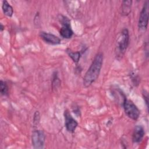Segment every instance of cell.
<instances>
[{"label":"cell","mask_w":149,"mask_h":149,"mask_svg":"<svg viewBox=\"0 0 149 149\" xmlns=\"http://www.w3.org/2000/svg\"><path fill=\"white\" fill-rule=\"evenodd\" d=\"M104 59V55L101 52H98L94 56L90 67L83 77V85L85 87L90 86L98 77Z\"/></svg>","instance_id":"obj_1"},{"label":"cell","mask_w":149,"mask_h":149,"mask_svg":"<svg viewBox=\"0 0 149 149\" xmlns=\"http://www.w3.org/2000/svg\"><path fill=\"white\" fill-rule=\"evenodd\" d=\"M129 33L127 29H123L118 36L116 43V52L118 56H123L129 44Z\"/></svg>","instance_id":"obj_2"},{"label":"cell","mask_w":149,"mask_h":149,"mask_svg":"<svg viewBox=\"0 0 149 149\" xmlns=\"http://www.w3.org/2000/svg\"><path fill=\"white\" fill-rule=\"evenodd\" d=\"M123 106L126 115L130 119L136 120L140 114V111L137 106L129 100L125 98L123 101Z\"/></svg>","instance_id":"obj_3"},{"label":"cell","mask_w":149,"mask_h":149,"mask_svg":"<svg viewBox=\"0 0 149 149\" xmlns=\"http://www.w3.org/2000/svg\"><path fill=\"white\" fill-rule=\"evenodd\" d=\"M148 5V1H146L143 6V8L140 13L138 21V27L139 30L141 31H145L147 29L149 16Z\"/></svg>","instance_id":"obj_4"},{"label":"cell","mask_w":149,"mask_h":149,"mask_svg":"<svg viewBox=\"0 0 149 149\" xmlns=\"http://www.w3.org/2000/svg\"><path fill=\"white\" fill-rule=\"evenodd\" d=\"M59 20L62 26L59 30L60 35L65 38H70L73 34V32L71 28L70 19L65 16L59 15Z\"/></svg>","instance_id":"obj_5"},{"label":"cell","mask_w":149,"mask_h":149,"mask_svg":"<svg viewBox=\"0 0 149 149\" xmlns=\"http://www.w3.org/2000/svg\"><path fill=\"white\" fill-rule=\"evenodd\" d=\"M45 135L41 130H35L33 131L31 136L32 144L34 148L41 149L44 148Z\"/></svg>","instance_id":"obj_6"},{"label":"cell","mask_w":149,"mask_h":149,"mask_svg":"<svg viewBox=\"0 0 149 149\" xmlns=\"http://www.w3.org/2000/svg\"><path fill=\"white\" fill-rule=\"evenodd\" d=\"M64 118H65V125L66 130L71 133L75 131L76 127H77V122L73 118L72 115L70 113L68 110H65L64 112Z\"/></svg>","instance_id":"obj_7"},{"label":"cell","mask_w":149,"mask_h":149,"mask_svg":"<svg viewBox=\"0 0 149 149\" xmlns=\"http://www.w3.org/2000/svg\"><path fill=\"white\" fill-rule=\"evenodd\" d=\"M40 36L41 38L47 43L52 45H58L61 44V40L55 35L47 33L45 31H41L40 33Z\"/></svg>","instance_id":"obj_8"},{"label":"cell","mask_w":149,"mask_h":149,"mask_svg":"<svg viewBox=\"0 0 149 149\" xmlns=\"http://www.w3.org/2000/svg\"><path fill=\"white\" fill-rule=\"evenodd\" d=\"M144 130L142 126L137 125L132 133V141L134 143L140 142L144 136Z\"/></svg>","instance_id":"obj_9"},{"label":"cell","mask_w":149,"mask_h":149,"mask_svg":"<svg viewBox=\"0 0 149 149\" xmlns=\"http://www.w3.org/2000/svg\"><path fill=\"white\" fill-rule=\"evenodd\" d=\"M132 1H123L121 5V13L123 16H127L131 12Z\"/></svg>","instance_id":"obj_10"},{"label":"cell","mask_w":149,"mask_h":149,"mask_svg":"<svg viewBox=\"0 0 149 149\" xmlns=\"http://www.w3.org/2000/svg\"><path fill=\"white\" fill-rule=\"evenodd\" d=\"M2 9L3 13L6 16H7L8 17H11L13 15V8L8 3V2L7 1L4 0L2 1Z\"/></svg>","instance_id":"obj_11"},{"label":"cell","mask_w":149,"mask_h":149,"mask_svg":"<svg viewBox=\"0 0 149 149\" xmlns=\"http://www.w3.org/2000/svg\"><path fill=\"white\" fill-rule=\"evenodd\" d=\"M66 52L68 54V55L71 58V59L73 60V61L75 63H77L80 58V52L79 51H76V52H73L72 51H71L69 49H68L66 50Z\"/></svg>","instance_id":"obj_12"},{"label":"cell","mask_w":149,"mask_h":149,"mask_svg":"<svg viewBox=\"0 0 149 149\" xmlns=\"http://www.w3.org/2000/svg\"><path fill=\"white\" fill-rule=\"evenodd\" d=\"M0 91L2 95H8L9 94V87L6 81L1 80L0 81Z\"/></svg>","instance_id":"obj_13"},{"label":"cell","mask_w":149,"mask_h":149,"mask_svg":"<svg viewBox=\"0 0 149 149\" xmlns=\"http://www.w3.org/2000/svg\"><path fill=\"white\" fill-rule=\"evenodd\" d=\"M40 113L38 111H36L34 115V118H33V123L34 125H37L38 124L40 121Z\"/></svg>","instance_id":"obj_14"},{"label":"cell","mask_w":149,"mask_h":149,"mask_svg":"<svg viewBox=\"0 0 149 149\" xmlns=\"http://www.w3.org/2000/svg\"><path fill=\"white\" fill-rule=\"evenodd\" d=\"M143 95L144 99L146 100V103L147 107H148V93H147V92L146 90H144L143 92Z\"/></svg>","instance_id":"obj_15"},{"label":"cell","mask_w":149,"mask_h":149,"mask_svg":"<svg viewBox=\"0 0 149 149\" xmlns=\"http://www.w3.org/2000/svg\"><path fill=\"white\" fill-rule=\"evenodd\" d=\"M0 26H1V27H0V29H1V31H3V30L4 29V26H3V24H2V23H1V24H0Z\"/></svg>","instance_id":"obj_16"}]
</instances>
